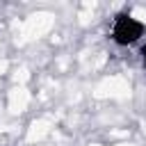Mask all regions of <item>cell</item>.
Masks as SVG:
<instances>
[{"label": "cell", "mask_w": 146, "mask_h": 146, "mask_svg": "<svg viewBox=\"0 0 146 146\" xmlns=\"http://www.w3.org/2000/svg\"><path fill=\"white\" fill-rule=\"evenodd\" d=\"M110 39L119 48L141 46L146 39V21H141L132 11H119L110 23Z\"/></svg>", "instance_id": "cell-1"}, {"label": "cell", "mask_w": 146, "mask_h": 146, "mask_svg": "<svg viewBox=\"0 0 146 146\" xmlns=\"http://www.w3.org/2000/svg\"><path fill=\"white\" fill-rule=\"evenodd\" d=\"M139 62H141V66H144V71H146V41L139 46Z\"/></svg>", "instance_id": "cell-2"}]
</instances>
